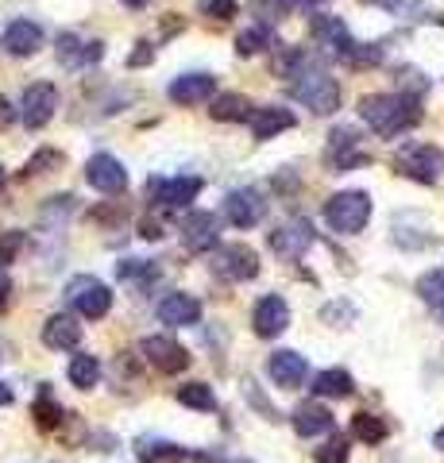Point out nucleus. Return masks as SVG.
<instances>
[{
	"instance_id": "f257e3e1",
	"label": "nucleus",
	"mask_w": 444,
	"mask_h": 463,
	"mask_svg": "<svg viewBox=\"0 0 444 463\" xmlns=\"http://www.w3.org/2000/svg\"><path fill=\"white\" fill-rule=\"evenodd\" d=\"M360 116H364V124H371V132L394 139L410 132V128H418L421 109H418V100L402 93H367L360 100Z\"/></svg>"
},
{
	"instance_id": "f03ea898",
	"label": "nucleus",
	"mask_w": 444,
	"mask_h": 463,
	"mask_svg": "<svg viewBox=\"0 0 444 463\" xmlns=\"http://www.w3.org/2000/svg\"><path fill=\"white\" fill-rule=\"evenodd\" d=\"M298 81H290V93L302 100L306 109H313L317 116H328L340 109V85L325 74V70H298Z\"/></svg>"
},
{
	"instance_id": "7ed1b4c3",
	"label": "nucleus",
	"mask_w": 444,
	"mask_h": 463,
	"mask_svg": "<svg viewBox=\"0 0 444 463\" xmlns=\"http://www.w3.org/2000/svg\"><path fill=\"white\" fill-rule=\"evenodd\" d=\"M325 221L333 232H344V236H355L364 232V224L371 221V197L364 190H344V194H333L325 205Z\"/></svg>"
},
{
	"instance_id": "20e7f679",
	"label": "nucleus",
	"mask_w": 444,
	"mask_h": 463,
	"mask_svg": "<svg viewBox=\"0 0 444 463\" xmlns=\"http://www.w3.org/2000/svg\"><path fill=\"white\" fill-rule=\"evenodd\" d=\"M66 298H70V306L85 317V321H101V317L109 313V306H112L109 286L97 282L93 274H78V279L66 286Z\"/></svg>"
},
{
	"instance_id": "39448f33",
	"label": "nucleus",
	"mask_w": 444,
	"mask_h": 463,
	"mask_svg": "<svg viewBox=\"0 0 444 463\" xmlns=\"http://www.w3.org/2000/svg\"><path fill=\"white\" fill-rule=\"evenodd\" d=\"M143 194H147V201H155L159 209L178 213L202 194V178H151Z\"/></svg>"
},
{
	"instance_id": "423d86ee",
	"label": "nucleus",
	"mask_w": 444,
	"mask_h": 463,
	"mask_svg": "<svg viewBox=\"0 0 444 463\" xmlns=\"http://www.w3.org/2000/svg\"><path fill=\"white\" fill-rule=\"evenodd\" d=\"M398 170L421 185H433L444 170V155L437 147H429V143H410V147L398 155Z\"/></svg>"
},
{
	"instance_id": "0eeeda50",
	"label": "nucleus",
	"mask_w": 444,
	"mask_h": 463,
	"mask_svg": "<svg viewBox=\"0 0 444 463\" xmlns=\"http://www.w3.org/2000/svg\"><path fill=\"white\" fill-rule=\"evenodd\" d=\"M213 267H217V274L228 282H251L255 274H260V255H255L248 243H224L217 259H213Z\"/></svg>"
},
{
	"instance_id": "6e6552de",
	"label": "nucleus",
	"mask_w": 444,
	"mask_h": 463,
	"mask_svg": "<svg viewBox=\"0 0 444 463\" xmlns=\"http://www.w3.org/2000/svg\"><path fill=\"white\" fill-rule=\"evenodd\" d=\"M54 112H59V90H54V85H47V81L27 85L24 97H20V116H24V124H27V128H43V124L54 120Z\"/></svg>"
},
{
	"instance_id": "1a4fd4ad",
	"label": "nucleus",
	"mask_w": 444,
	"mask_h": 463,
	"mask_svg": "<svg viewBox=\"0 0 444 463\" xmlns=\"http://www.w3.org/2000/svg\"><path fill=\"white\" fill-rule=\"evenodd\" d=\"M270 251L279 259H302V251H309L313 243V224L309 221H286L282 228L270 232Z\"/></svg>"
},
{
	"instance_id": "9d476101",
	"label": "nucleus",
	"mask_w": 444,
	"mask_h": 463,
	"mask_svg": "<svg viewBox=\"0 0 444 463\" xmlns=\"http://www.w3.org/2000/svg\"><path fill=\"white\" fill-rule=\"evenodd\" d=\"M143 355H147V364L155 371H163V374H178V371L190 367V352L170 336H151L147 344H143Z\"/></svg>"
},
{
	"instance_id": "9b49d317",
	"label": "nucleus",
	"mask_w": 444,
	"mask_h": 463,
	"mask_svg": "<svg viewBox=\"0 0 444 463\" xmlns=\"http://www.w3.org/2000/svg\"><path fill=\"white\" fill-rule=\"evenodd\" d=\"M85 178H90L93 190H101V194H124V185H128V170L120 158H112V155H93L90 163H85Z\"/></svg>"
},
{
	"instance_id": "f8f14e48",
	"label": "nucleus",
	"mask_w": 444,
	"mask_h": 463,
	"mask_svg": "<svg viewBox=\"0 0 444 463\" xmlns=\"http://www.w3.org/2000/svg\"><path fill=\"white\" fill-rule=\"evenodd\" d=\"M251 325H255V336L275 340V336L286 332V325H290V309H286V301L279 294H270V298H263L260 306H255Z\"/></svg>"
},
{
	"instance_id": "ddd939ff",
	"label": "nucleus",
	"mask_w": 444,
	"mask_h": 463,
	"mask_svg": "<svg viewBox=\"0 0 444 463\" xmlns=\"http://www.w3.org/2000/svg\"><path fill=\"white\" fill-rule=\"evenodd\" d=\"M267 374L275 379V386L298 390V386L306 383L309 364H306V355H298V352H275V355L267 359Z\"/></svg>"
},
{
	"instance_id": "4468645a",
	"label": "nucleus",
	"mask_w": 444,
	"mask_h": 463,
	"mask_svg": "<svg viewBox=\"0 0 444 463\" xmlns=\"http://www.w3.org/2000/svg\"><path fill=\"white\" fill-rule=\"evenodd\" d=\"M263 213H267V205H263V197L255 190H236V194H228V201H224V216L236 228H255L263 221Z\"/></svg>"
},
{
	"instance_id": "2eb2a0df",
	"label": "nucleus",
	"mask_w": 444,
	"mask_h": 463,
	"mask_svg": "<svg viewBox=\"0 0 444 463\" xmlns=\"http://www.w3.org/2000/svg\"><path fill=\"white\" fill-rule=\"evenodd\" d=\"M182 240H185V248H190V251H209V248H217V240H221L217 216H213V213H190V216L182 221Z\"/></svg>"
},
{
	"instance_id": "dca6fc26",
	"label": "nucleus",
	"mask_w": 444,
	"mask_h": 463,
	"mask_svg": "<svg viewBox=\"0 0 444 463\" xmlns=\"http://www.w3.org/2000/svg\"><path fill=\"white\" fill-rule=\"evenodd\" d=\"M213 90H217V81H213L209 74H182L170 81V100L175 105H205V100L213 97Z\"/></svg>"
},
{
	"instance_id": "f3484780",
	"label": "nucleus",
	"mask_w": 444,
	"mask_h": 463,
	"mask_svg": "<svg viewBox=\"0 0 444 463\" xmlns=\"http://www.w3.org/2000/svg\"><path fill=\"white\" fill-rule=\"evenodd\" d=\"M0 47H5L8 54H16V58H27V54H35L43 47V32H39L32 20H16V24H8L5 39H0Z\"/></svg>"
},
{
	"instance_id": "a211bd4d",
	"label": "nucleus",
	"mask_w": 444,
	"mask_h": 463,
	"mask_svg": "<svg viewBox=\"0 0 444 463\" xmlns=\"http://www.w3.org/2000/svg\"><path fill=\"white\" fill-rule=\"evenodd\" d=\"M78 340H81V325H74V317H66V313L47 317V325H43V344H47V347L74 352Z\"/></svg>"
},
{
	"instance_id": "6ab92c4d",
	"label": "nucleus",
	"mask_w": 444,
	"mask_h": 463,
	"mask_svg": "<svg viewBox=\"0 0 444 463\" xmlns=\"http://www.w3.org/2000/svg\"><path fill=\"white\" fill-rule=\"evenodd\" d=\"M286 128H294V112L290 109H255L251 112V136L255 139H275L279 132H286Z\"/></svg>"
},
{
	"instance_id": "aec40b11",
	"label": "nucleus",
	"mask_w": 444,
	"mask_h": 463,
	"mask_svg": "<svg viewBox=\"0 0 444 463\" xmlns=\"http://www.w3.org/2000/svg\"><path fill=\"white\" fill-rule=\"evenodd\" d=\"M294 429L298 437H321V432H333V413L317 402H306L294 410Z\"/></svg>"
},
{
	"instance_id": "412c9836",
	"label": "nucleus",
	"mask_w": 444,
	"mask_h": 463,
	"mask_svg": "<svg viewBox=\"0 0 444 463\" xmlns=\"http://www.w3.org/2000/svg\"><path fill=\"white\" fill-rule=\"evenodd\" d=\"M159 321L163 325H197L202 321V306L190 294H170L159 306Z\"/></svg>"
},
{
	"instance_id": "4be33fe9",
	"label": "nucleus",
	"mask_w": 444,
	"mask_h": 463,
	"mask_svg": "<svg viewBox=\"0 0 444 463\" xmlns=\"http://www.w3.org/2000/svg\"><path fill=\"white\" fill-rule=\"evenodd\" d=\"M54 51H59V58H62L70 70H78V66L97 62V58H101V43H81L78 35H62Z\"/></svg>"
},
{
	"instance_id": "5701e85b",
	"label": "nucleus",
	"mask_w": 444,
	"mask_h": 463,
	"mask_svg": "<svg viewBox=\"0 0 444 463\" xmlns=\"http://www.w3.org/2000/svg\"><path fill=\"white\" fill-rule=\"evenodd\" d=\"M251 100L248 97H240V93H221L217 100H213V109L209 116L213 120H221V124H236V120H251Z\"/></svg>"
},
{
	"instance_id": "b1692460",
	"label": "nucleus",
	"mask_w": 444,
	"mask_h": 463,
	"mask_svg": "<svg viewBox=\"0 0 444 463\" xmlns=\"http://www.w3.org/2000/svg\"><path fill=\"white\" fill-rule=\"evenodd\" d=\"M352 390H355L352 374H348V371H340V367L321 371L317 379H313V394H321V398H348Z\"/></svg>"
},
{
	"instance_id": "393cba45",
	"label": "nucleus",
	"mask_w": 444,
	"mask_h": 463,
	"mask_svg": "<svg viewBox=\"0 0 444 463\" xmlns=\"http://www.w3.org/2000/svg\"><path fill=\"white\" fill-rule=\"evenodd\" d=\"M352 432L364 444H379V440H386V421H383V417H375V413H355L352 417Z\"/></svg>"
},
{
	"instance_id": "a878e982",
	"label": "nucleus",
	"mask_w": 444,
	"mask_h": 463,
	"mask_svg": "<svg viewBox=\"0 0 444 463\" xmlns=\"http://www.w3.org/2000/svg\"><path fill=\"white\" fill-rule=\"evenodd\" d=\"M97 379H101V364H97L93 355H74V364H70V383L90 390V386H97Z\"/></svg>"
},
{
	"instance_id": "bb28decb",
	"label": "nucleus",
	"mask_w": 444,
	"mask_h": 463,
	"mask_svg": "<svg viewBox=\"0 0 444 463\" xmlns=\"http://www.w3.org/2000/svg\"><path fill=\"white\" fill-rule=\"evenodd\" d=\"M418 294L425 306H433V309H444V270H429L421 274V282H418Z\"/></svg>"
},
{
	"instance_id": "cd10ccee",
	"label": "nucleus",
	"mask_w": 444,
	"mask_h": 463,
	"mask_svg": "<svg viewBox=\"0 0 444 463\" xmlns=\"http://www.w3.org/2000/svg\"><path fill=\"white\" fill-rule=\"evenodd\" d=\"M178 402L190 405V410H213V405H217V398H213V390L205 383H185V386H178Z\"/></svg>"
},
{
	"instance_id": "c85d7f7f",
	"label": "nucleus",
	"mask_w": 444,
	"mask_h": 463,
	"mask_svg": "<svg viewBox=\"0 0 444 463\" xmlns=\"http://www.w3.org/2000/svg\"><path fill=\"white\" fill-rule=\"evenodd\" d=\"M270 47V32L267 27H248V32H240V39H236V54H260V51H267Z\"/></svg>"
},
{
	"instance_id": "c756f323",
	"label": "nucleus",
	"mask_w": 444,
	"mask_h": 463,
	"mask_svg": "<svg viewBox=\"0 0 444 463\" xmlns=\"http://www.w3.org/2000/svg\"><path fill=\"white\" fill-rule=\"evenodd\" d=\"M139 456H143V463H182L185 459L182 448H175V444H147V440L139 444Z\"/></svg>"
},
{
	"instance_id": "7c9ffc66",
	"label": "nucleus",
	"mask_w": 444,
	"mask_h": 463,
	"mask_svg": "<svg viewBox=\"0 0 444 463\" xmlns=\"http://www.w3.org/2000/svg\"><path fill=\"white\" fill-rule=\"evenodd\" d=\"M317 463H348V440L333 432V440L325 448H317Z\"/></svg>"
},
{
	"instance_id": "2f4dec72",
	"label": "nucleus",
	"mask_w": 444,
	"mask_h": 463,
	"mask_svg": "<svg viewBox=\"0 0 444 463\" xmlns=\"http://www.w3.org/2000/svg\"><path fill=\"white\" fill-rule=\"evenodd\" d=\"M197 12L213 20H232L236 16V0H197Z\"/></svg>"
},
{
	"instance_id": "473e14b6",
	"label": "nucleus",
	"mask_w": 444,
	"mask_h": 463,
	"mask_svg": "<svg viewBox=\"0 0 444 463\" xmlns=\"http://www.w3.org/2000/svg\"><path fill=\"white\" fill-rule=\"evenodd\" d=\"M59 413H62V410H59V405H54L51 398H39V402H35V421H39V429H59V421H62Z\"/></svg>"
},
{
	"instance_id": "72a5a7b5",
	"label": "nucleus",
	"mask_w": 444,
	"mask_h": 463,
	"mask_svg": "<svg viewBox=\"0 0 444 463\" xmlns=\"http://www.w3.org/2000/svg\"><path fill=\"white\" fill-rule=\"evenodd\" d=\"M24 248V232H0V263H12Z\"/></svg>"
},
{
	"instance_id": "f704fd0d",
	"label": "nucleus",
	"mask_w": 444,
	"mask_h": 463,
	"mask_svg": "<svg viewBox=\"0 0 444 463\" xmlns=\"http://www.w3.org/2000/svg\"><path fill=\"white\" fill-rule=\"evenodd\" d=\"M47 163H59V155H54V151H43V155L35 158V163H27V170H24V174H27V178H32V174H39V170L47 166Z\"/></svg>"
},
{
	"instance_id": "c9c22d12",
	"label": "nucleus",
	"mask_w": 444,
	"mask_h": 463,
	"mask_svg": "<svg viewBox=\"0 0 444 463\" xmlns=\"http://www.w3.org/2000/svg\"><path fill=\"white\" fill-rule=\"evenodd\" d=\"M12 120H16V109H12L8 100L0 97V132H5V128H12Z\"/></svg>"
},
{
	"instance_id": "e433bc0d",
	"label": "nucleus",
	"mask_w": 444,
	"mask_h": 463,
	"mask_svg": "<svg viewBox=\"0 0 444 463\" xmlns=\"http://www.w3.org/2000/svg\"><path fill=\"white\" fill-rule=\"evenodd\" d=\"M136 47H139V51H136L132 58H128V62H132V66H143V62H151V58H155V51L147 47V43H136Z\"/></svg>"
},
{
	"instance_id": "4c0bfd02",
	"label": "nucleus",
	"mask_w": 444,
	"mask_h": 463,
	"mask_svg": "<svg viewBox=\"0 0 444 463\" xmlns=\"http://www.w3.org/2000/svg\"><path fill=\"white\" fill-rule=\"evenodd\" d=\"M8 298H12V279H8V270L0 267V309L8 306Z\"/></svg>"
},
{
	"instance_id": "58836bf2",
	"label": "nucleus",
	"mask_w": 444,
	"mask_h": 463,
	"mask_svg": "<svg viewBox=\"0 0 444 463\" xmlns=\"http://www.w3.org/2000/svg\"><path fill=\"white\" fill-rule=\"evenodd\" d=\"M139 236H143V240H159L163 232H159V224H155V221H143V224H139Z\"/></svg>"
},
{
	"instance_id": "ea45409f",
	"label": "nucleus",
	"mask_w": 444,
	"mask_h": 463,
	"mask_svg": "<svg viewBox=\"0 0 444 463\" xmlns=\"http://www.w3.org/2000/svg\"><path fill=\"white\" fill-rule=\"evenodd\" d=\"M8 402H12V390H8L5 383H0V405H8Z\"/></svg>"
},
{
	"instance_id": "a19ab883",
	"label": "nucleus",
	"mask_w": 444,
	"mask_h": 463,
	"mask_svg": "<svg viewBox=\"0 0 444 463\" xmlns=\"http://www.w3.org/2000/svg\"><path fill=\"white\" fill-rule=\"evenodd\" d=\"M124 5H128V8H147L151 0H124Z\"/></svg>"
},
{
	"instance_id": "79ce46f5",
	"label": "nucleus",
	"mask_w": 444,
	"mask_h": 463,
	"mask_svg": "<svg viewBox=\"0 0 444 463\" xmlns=\"http://www.w3.org/2000/svg\"><path fill=\"white\" fill-rule=\"evenodd\" d=\"M286 5H294V8H298V5H313V0H286Z\"/></svg>"
},
{
	"instance_id": "37998d69",
	"label": "nucleus",
	"mask_w": 444,
	"mask_h": 463,
	"mask_svg": "<svg viewBox=\"0 0 444 463\" xmlns=\"http://www.w3.org/2000/svg\"><path fill=\"white\" fill-rule=\"evenodd\" d=\"M437 448H444V429H440V432H437Z\"/></svg>"
},
{
	"instance_id": "c03bdc74",
	"label": "nucleus",
	"mask_w": 444,
	"mask_h": 463,
	"mask_svg": "<svg viewBox=\"0 0 444 463\" xmlns=\"http://www.w3.org/2000/svg\"><path fill=\"white\" fill-rule=\"evenodd\" d=\"M0 185H5V166H0Z\"/></svg>"
}]
</instances>
